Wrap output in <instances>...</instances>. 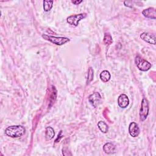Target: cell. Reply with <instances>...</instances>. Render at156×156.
Segmentation results:
<instances>
[{
	"label": "cell",
	"mask_w": 156,
	"mask_h": 156,
	"mask_svg": "<svg viewBox=\"0 0 156 156\" xmlns=\"http://www.w3.org/2000/svg\"><path fill=\"white\" fill-rule=\"evenodd\" d=\"M26 132L25 128L20 125L11 126L7 127L5 130V133L12 138H18L23 136Z\"/></svg>",
	"instance_id": "6da1fadb"
},
{
	"label": "cell",
	"mask_w": 156,
	"mask_h": 156,
	"mask_svg": "<svg viewBox=\"0 0 156 156\" xmlns=\"http://www.w3.org/2000/svg\"><path fill=\"white\" fill-rule=\"evenodd\" d=\"M42 37L46 40H48L49 41H51V43L57 44V45H63L64 44H65L66 43L69 41V39L68 38L66 37H55V36H52V35H46V34H43L42 35Z\"/></svg>",
	"instance_id": "7a4b0ae2"
},
{
	"label": "cell",
	"mask_w": 156,
	"mask_h": 156,
	"mask_svg": "<svg viewBox=\"0 0 156 156\" xmlns=\"http://www.w3.org/2000/svg\"><path fill=\"white\" fill-rule=\"evenodd\" d=\"M149 103L148 101L146 98H143L141 101V108L140 110V120L144 121L149 113Z\"/></svg>",
	"instance_id": "3957f363"
},
{
	"label": "cell",
	"mask_w": 156,
	"mask_h": 156,
	"mask_svg": "<svg viewBox=\"0 0 156 156\" xmlns=\"http://www.w3.org/2000/svg\"><path fill=\"white\" fill-rule=\"evenodd\" d=\"M135 61L136 66L141 71H146L151 68V64L149 62L144 60L139 56L136 57Z\"/></svg>",
	"instance_id": "277c9868"
},
{
	"label": "cell",
	"mask_w": 156,
	"mask_h": 156,
	"mask_svg": "<svg viewBox=\"0 0 156 156\" xmlns=\"http://www.w3.org/2000/svg\"><path fill=\"white\" fill-rule=\"evenodd\" d=\"M87 16L86 13H79L77 15H73L68 16L66 19V21L68 24L77 26L80 20L84 19Z\"/></svg>",
	"instance_id": "5b68a950"
},
{
	"label": "cell",
	"mask_w": 156,
	"mask_h": 156,
	"mask_svg": "<svg viewBox=\"0 0 156 156\" xmlns=\"http://www.w3.org/2000/svg\"><path fill=\"white\" fill-rule=\"evenodd\" d=\"M101 96L98 92H94L88 97V101L94 107H96L101 102Z\"/></svg>",
	"instance_id": "8992f818"
},
{
	"label": "cell",
	"mask_w": 156,
	"mask_h": 156,
	"mask_svg": "<svg viewBox=\"0 0 156 156\" xmlns=\"http://www.w3.org/2000/svg\"><path fill=\"white\" fill-rule=\"evenodd\" d=\"M140 38L149 44H155V36L154 34L148 32H143L140 35Z\"/></svg>",
	"instance_id": "52a82bcc"
},
{
	"label": "cell",
	"mask_w": 156,
	"mask_h": 156,
	"mask_svg": "<svg viewBox=\"0 0 156 156\" xmlns=\"http://www.w3.org/2000/svg\"><path fill=\"white\" fill-rule=\"evenodd\" d=\"M118 104L120 107L122 108H126L129 104V99L127 96L125 94H120L118 99Z\"/></svg>",
	"instance_id": "ba28073f"
},
{
	"label": "cell",
	"mask_w": 156,
	"mask_h": 156,
	"mask_svg": "<svg viewBox=\"0 0 156 156\" xmlns=\"http://www.w3.org/2000/svg\"><path fill=\"white\" fill-rule=\"evenodd\" d=\"M129 134L133 137H136L138 136L140 133V129L136 122H132L129 124Z\"/></svg>",
	"instance_id": "9c48e42d"
},
{
	"label": "cell",
	"mask_w": 156,
	"mask_h": 156,
	"mask_svg": "<svg viewBox=\"0 0 156 156\" xmlns=\"http://www.w3.org/2000/svg\"><path fill=\"white\" fill-rule=\"evenodd\" d=\"M142 14L146 18L155 20L156 18L155 9L153 7H149L143 10Z\"/></svg>",
	"instance_id": "30bf717a"
},
{
	"label": "cell",
	"mask_w": 156,
	"mask_h": 156,
	"mask_svg": "<svg viewBox=\"0 0 156 156\" xmlns=\"http://www.w3.org/2000/svg\"><path fill=\"white\" fill-rule=\"evenodd\" d=\"M103 150L107 154H113L115 152V146L111 143H107L104 145Z\"/></svg>",
	"instance_id": "8fae6325"
},
{
	"label": "cell",
	"mask_w": 156,
	"mask_h": 156,
	"mask_svg": "<svg viewBox=\"0 0 156 156\" xmlns=\"http://www.w3.org/2000/svg\"><path fill=\"white\" fill-rule=\"evenodd\" d=\"M100 79L103 82H108L111 77V75L108 71L107 70H104L102 71L100 74Z\"/></svg>",
	"instance_id": "7c38bea8"
},
{
	"label": "cell",
	"mask_w": 156,
	"mask_h": 156,
	"mask_svg": "<svg viewBox=\"0 0 156 156\" xmlns=\"http://www.w3.org/2000/svg\"><path fill=\"white\" fill-rule=\"evenodd\" d=\"M55 135L54 130L51 127H48L46 129V133H45V138L47 140H50L54 138Z\"/></svg>",
	"instance_id": "4fadbf2b"
},
{
	"label": "cell",
	"mask_w": 156,
	"mask_h": 156,
	"mask_svg": "<svg viewBox=\"0 0 156 156\" xmlns=\"http://www.w3.org/2000/svg\"><path fill=\"white\" fill-rule=\"evenodd\" d=\"M98 126L100 129V130L103 133H107L108 130V127L107 124L104 121H99L98 123Z\"/></svg>",
	"instance_id": "5bb4252c"
},
{
	"label": "cell",
	"mask_w": 156,
	"mask_h": 156,
	"mask_svg": "<svg viewBox=\"0 0 156 156\" xmlns=\"http://www.w3.org/2000/svg\"><path fill=\"white\" fill-rule=\"evenodd\" d=\"M53 2H54L53 1L45 0L43 1V9L45 12H48L52 9Z\"/></svg>",
	"instance_id": "9a60e30c"
},
{
	"label": "cell",
	"mask_w": 156,
	"mask_h": 156,
	"mask_svg": "<svg viewBox=\"0 0 156 156\" xmlns=\"http://www.w3.org/2000/svg\"><path fill=\"white\" fill-rule=\"evenodd\" d=\"M104 43L105 45H110L112 43L113 40L112 35L109 33H105L104 37Z\"/></svg>",
	"instance_id": "2e32d148"
},
{
	"label": "cell",
	"mask_w": 156,
	"mask_h": 156,
	"mask_svg": "<svg viewBox=\"0 0 156 156\" xmlns=\"http://www.w3.org/2000/svg\"><path fill=\"white\" fill-rule=\"evenodd\" d=\"M94 73H93V69L92 68H89L88 71V76H87V84H89L92 80L93 79Z\"/></svg>",
	"instance_id": "e0dca14e"
},
{
	"label": "cell",
	"mask_w": 156,
	"mask_h": 156,
	"mask_svg": "<svg viewBox=\"0 0 156 156\" xmlns=\"http://www.w3.org/2000/svg\"><path fill=\"white\" fill-rule=\"evenodd\" d=\"M82 2V1H78V0H77V1H72V2L74 4H75V5H78L80 3H81Z\"/></svg>",
	"instance_id": "ac0fdd59"
}]
</instances>
